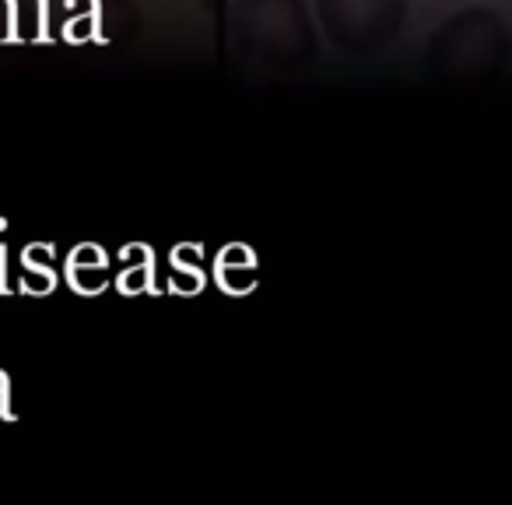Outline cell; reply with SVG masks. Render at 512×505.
Here are the masks:
<instances>
[{
	"mask_svg": "<svg viewBox=\"0 0 512 505\" xmlns=\"http://www.w3.org/2000/svg\"><path fill=\"white\" fill-rule=\"evenodd\" d=\"M323 22L337 43L351 50H372L397 36L404 22V0H320Z\"/></svg>",
	"mask_w": 512,
	"mask_h": 505,
	"instance_id": "obj_1",
	"label": "cell"
}]
</instances>
